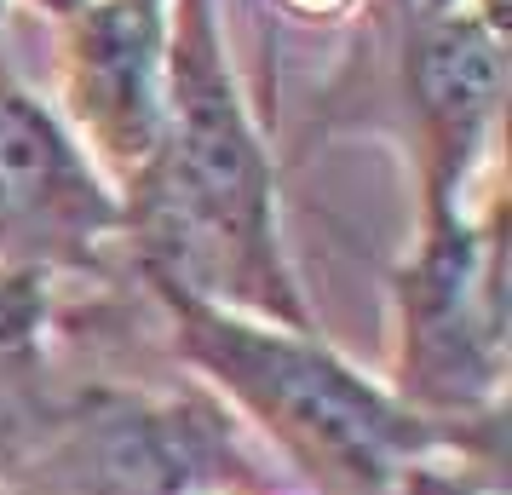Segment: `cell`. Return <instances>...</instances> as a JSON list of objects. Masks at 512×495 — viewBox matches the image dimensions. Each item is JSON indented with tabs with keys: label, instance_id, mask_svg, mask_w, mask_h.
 <instances>
[{
	"label": "cell",
	"instance_id": "277c9868",
	"mask_svg": "<svg viewBox=\"0 0 512 495\" xmlns=\"http://www.w3.org/2000/svg\"><path fill=\"white\" fill-rule=\"evenodd\" d=\"M392 386L426 421L507 415V231L501 202L438 213L392 271Z\"/></svg>",
	"mask_w": 512,
	"mask_h": 495
},
{
	"label": "cell",
	"instance_id": "8fae6325",
	"mask_svg": "<svg viewBox=\"0 0 512 495\" xmlns=\"http://www.w3.org/2000/svg\"><path fill=\"white\" fill-rule=\"evenodd\" d=\"M41 6H47V12H58V18H75V12H81L87 0H41Z\"/></svg>",
	"mask_w": 512,
	"mask_h": 495
},
{
	"label": "cell",
	"instance_id": "52a82bcc",
	"mask_svg": "<svg viewBox=\"0 0 512 495\" xmlns=\"http://www.w3.org/2000/svg\"><path fill=\"white\" fill-rule=\"evenodd\" d=\"M70 24L64 98L87 162L133 185L162 144L167 18L162 0H87Z\"/></svg>",
	"mask_w": 512,
	"mask_h": 495
},
{
	"label": "cell",
	"instance_id": "8992f818",
	"mask_svg": "<svg viewBox=\"0 0 512 495\" xmlns=\"http://www.w3.org/2000/svg\"><path fill=\"white\" fill-rule=\"evenodd\" d=\"M507 93V52L495 12H443L403 24V98L415 121L426 219L461 213L489 156Z\"/></svg>",
	"mask_w": 512,
	"mask_h": 495
},
{
	"label": "cell",
	"instance_id": "6da1fadb",
	"mask_svg": "<svg viewBox=\"0 0 512 495\" xmlns=\"http://www.w3.org/2000/svg\"><path fill=\"white\" fill-rule=\"evenodd\" d=\"M116 196L121 236L139 248V271L150 283L288 329H317L282 254L277 173L242 104L208 0H179L167 24L162 144Z\"/></svg>",
	"mask_w": 512,
	"mask_h": 495
},
{
	"label": "cell",
	"instance_id": "9c48e42d",
	"mask_svg": "<svg viewBox=\"0 0 512 495\" xmlns=\"http://www.w3.org/2000/svg\"><path fill=\"white\" fill-rule=\"evenodd\" d=\"M52 426H58V415H47V409H35V403H24L18 392L0 386V490L29 467V455L41 449Z\"/></svg>",
	"mask_w": 512,
	"mask_h": 495
},
{
	"label": "cell",
	"instance_id": "7a4b0ae2",
	"mask_svg": "<svg viewBox=\"0 0 512 495\" xmlns=\"http://www.w3.org/2000/svg\"><path fill=\"white\" fill-rule=\"evenodd\" d=\"M162 300L167 340L236 421H248L317 495H397V484L484 421H426L386 380L363 375L323 340L271 317L196 300L150 283ZM501 421V415H489Z\"/></svg>",
	"mask_w": 512,
	"mask_h": 495
},
{
	"label": "cell",
	"instance_id": "ba28073f",
	"mask_svg": "<svg viewBox=\"0 0 512 495\" xmlns=\"http://www.w3.org/2000/svg\"><path fill=\"white\" fill-rule=\"evenodd\" d=\"M58 288L52 271L35 265H0V386L24 403L64 415L70 392L58 386Z\"/></svg>",
	"mask_w": 512,
	"mask_h": 495
},
{
	"label": "cell",
	"instance_id": "3957f363",
	"mask_svg": "<svg viewBox=\"0 0 512 495\" xmlns=\"http://www.w3.org/2000/svg\"><path fill=\"white\" fill-rule=\"evenodd\" d=\"M248 426L208 386L70 392L6 495H288Z\"/></svg>",
	"mask_w": 512,
	"mask_h": 495
},
{
	"label": "cell",
	"instance_id": "7c38bea8",
	"mask_svg": "<svg viewBox=\"0 0 512 495\" xmlns=\"http://www.w3.org/2000/svg\"><path fill=\"white\" fill-rule=\"evenodd\" d=\"M0 29H6V0H0Z\"/></svg>",
	"mask_w": 512,
	"mask_h": 495
},
{
	"label": "cell",
	"instance_id": "30bf717a",
	"mask_svg": "<svg viewBox=\"0 0 512 495\" xmlns=\"http://www.w3.org/2000/svg\"><path fill=\"white\" fill-rule=\"evenodd\" d=\"M403 24H420V18H443V12H495L501 18V0H392Z\"/></svg>",
	"mask_w": 512,
	"mask_h": 495
},
{
	"label": "cell",
	"instance_id": "5b68a950",
	"mask_svg": "<svg viewBox=\"0 0 512 495\" xmlns=\"http://www.w3.org/2000/svg\"><path fill=\"white\" fill-rule=\"evenodd\" d=\"M121 236L116 185L75 133L0 70V265L93 271Z\"/></svg>",
	"mask_w": 512,
	"mask_h": 495
}]
</instances>
